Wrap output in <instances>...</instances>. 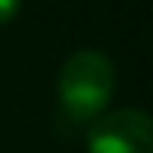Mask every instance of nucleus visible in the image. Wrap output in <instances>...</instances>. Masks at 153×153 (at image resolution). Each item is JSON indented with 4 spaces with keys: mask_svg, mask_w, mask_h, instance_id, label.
<instances>
[{
    "mask_svg": "<svg viewBox=\"0 0 153 153\" xmlns=\"http://www.w3.org/2000/svg\"><path fill=\"white\" fill-rule=\"evenodd\" d=\"M19 10H22V0H0V25L13 22L19 16Z\"/></svg>",
    "mask_w": 153,
    "mask_h": 153,
    "instance_id": "7ed1b4c3",
    "label": "nucleus"
},
{
    "mask_svg": "<svg viewBox=\"0 0 153 153\" xmlns=\"http://www.w3.org/2000/svg\"><path fill=\"white\" fill-rule=\"evenodd\" d=\"M116 88V69L100 50H75L56 78V103L62 125H91L106 113Z\"/></svg>",
    "mask_w": 153,
    "mask_h": 153,
    "instance_id": "f257e3e1",
    "label": "nucleus"
},
{
    "mask_svg": "<svg viewBox=\"0 0 153 153\" xmlns=\"http://www.w3.org/2000/svg\"><path fill=\"white\" fill-rule=\"evenodd\" d=\"M88 153H153V116L141 109L103 113L88 125Z\"/></svg>",
    "mask_w": 153,
    "mask_h": 153,
    "instance_id": "f03ea898",
    "label": "nucleus"
}]
</instances>
